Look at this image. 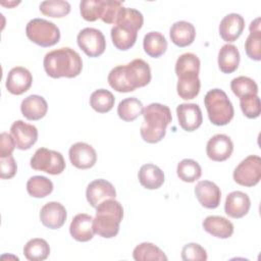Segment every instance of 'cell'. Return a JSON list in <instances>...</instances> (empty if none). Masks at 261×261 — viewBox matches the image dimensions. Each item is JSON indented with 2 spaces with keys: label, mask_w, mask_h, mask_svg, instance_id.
Here are the masks:
<instances>
[{
  "label": "cell",
  "mask_w": 261,
  "mask_h": 261,
  "mask_svg": "<svg viewBox=\"0 0 261 261\" xmlns=\"http://www.w3.org/2000/svg\"><path fill=\"white\" fill-rule=\"evenodd\" d=\"M107 81L109 86L119 93L133 92L151 82V68L145 60L137 58L127 64L112 68Z\"/></svg>",
  "instance_id": "1"
},
{
  "label": "cell",
  "mask_w": 261,
  "mask_h": 261,
  "mask_svg": "<svg viewBox=\"0 0 261 261\" xmlns=\"http://www.w3.org/2000/svg\"><path fill=\"white\" fill-rule=\"evenodd\" d=\"M46 73L53 77H75L83 69L80 54L69 47L59 48L48 52L43 60Z\"/></svg>",
  "instance_id": "2"
},
{
  "label": "cell",
  "mask_w": 261,
  "mask_h": 261,
  "mask_svg": "<svg viewBox=\"0 0 261 261\" xmlns=\"http://www.w3.org/2000/svg\"><path fill=\"white\" fill-rule=\"evenodd\" d=\"M143 115L144 121L140 128L142 139L149 144L160 142L172 120L169 107L160 103H151L144 108Z\"/></svg>",
  "instance_id": "3"
},
{
  "label": "cell",
  "mask_w": 261,
  "mask_h": 261,
  "mask_svg": "<svg viewBox=\"0 0 261 261\" xmlns=\"http://www.w3.org/2000/svg\"><path fill=\"white\" fill-rule=\"evenodd\" d=\"M123 218V208L115 199H107L96 207L93 228L98 236L111 239L117 236Z\"/></svg>",
  "instance_id": "4"
},
{
  "label": "cell",
  "mask_w": 261,
  "mask_h": 261,
  "mask_svg": "<svg viewBox=\"0 0 261 261\" xmlns=\"http://www.w3.org/2000/svg\"><path fill=\"white\" fill-rule=\"evenodd\" d=\"M204 104L209 120L218 126L226 125L233 117V106L226 93L220 89H212L205 95Z\"/></svg>",
  "instance_id": "5"
},
{
  "label": "cell",
  "mask_w": 261,
  "mask_h": 261,
  "mask_svg": "<svg viewBox=\"0 0 261 261\" xmlns=\"http://www.w3.org/2000/svg\"><path fill=\"white\" fill-rule=\"evenodd\" d=\"M27 37L41 47H51L60 40L58 27L44 18H34L30 20L25 28Z\"/></svg>",
  "instance_id": "6"
},
{
  "label": "cell",
  "mask_w": 261,
  "mask_h": 261,
  "mask_svg": "<svg viewBox=\"0 0 261 261\" xmlns=\"http://www.w3.org/2000/svg\"><path fill=\"white\" fill-rule=\"evenodd\" d=\"M31 167L46 173L57 175L65 169V161L60 152L47 148H39L30 161Z\"/></svg>",
  "instance_id": "7"
},
{
  "label": "cell",
  "mask_w": 261,
  "mask_h": 261,
  "mask_svg": "<svg viewBox=\"0 0 261 261\" xmlns=\"http://www.w3.org/2000/svg\"><path fill=\"white\" fill-rule=\"evenodd\" d=\"M233 180L243 187H254L261 179V158L249 155L242 160L232 173Z\"/></svg>",
  "instance_id": "8"
},
{
  "label": "cell",
  "mask_w": 261,
  "mask_h": 261,
  "mask_svg": "<svg viewBox=\"0 0 261 261\" xmlns=\"http://www.w3.org/2000/svg\"><path fill=\"white\" fill-rule=\"evenodd\" d=\"M79 47L89 57H98L106 49V40L103 33L95 28L83 29L76 37Z\"/></svg>",
  "instance_id": "9"
},
{
  "label": "cell",
  "mask_w": 261,
  "mask_h": 261,
  "mask_svg": "<svg viewBox=\"0 0 261 261\" xmlns=\"http://www.w3.org/2000/svg\"><path fill=\"white\" fill-rule=\"evenodd\" d=\"M10 135L19 150H29L38 140L37 127L22 120H16L11 124Z\"/></svg>",
  "instance_id": "10"
},
{
  "label": "cell",
  "mask_w": 261,
  "mask_h": 261,
  "mask_svg": "<svg viewBox=\"0 0 261 261\" xmlns=\"http://www.w3.org/2000/svg\"><path fill=\"white\" fill-rule=\"evenodd\" d=\"M177 119L180 127L186 132H194L203 122L202 111L198 104L181 103L176 107Z\"/></svg>",
  "instance_id": "11"
},
{
  "label": "cell",
  "mask_w": 261,
  "mask_h": 261,
  "mask_svg": "<svg viewBox=\"0 0 261 261\" xmlns=\"http://www.w3.org/2000/svg\"><path fill=\"white\" fill-rule=\"evenodd\" d=\"M69 160L71 164L79 169H88L95 165L97 154L95 149L84 142H77L69 148Z\"/></svg>",
  "instance_id": "12"
},
{
  "label": "cell",
  "mask_w": 261,
  "mask_h": 261,
  "mask_svg": "<svg viewBox=\"0 0 261 261\" xmlns=\"http://www.w3.org/2000/svg\"><path fill=\"white\" fill-rule=\"evenodd\" d=\"M115 196L116 191L114 186L103 178L91 181L86 190L87 201L94 208L107 199H115Z\"/></svg>",
  "instance_id": "13"
},
{
  "label": "cell",
  "mask_w": 261,
  "mask_h": 261,
  "mask_svg": "<svg viewBox=\"0 0 261 261\" xmlns=\"http://www.w3.org/2000/svg\"><path fill=\"white\" fill-rule=\"evenodd\" d=\"M233 151V144L230 138L223 134H217L213 136L207 142L206 153L209 159L222 162L228 159Z\"/></svg>",
  "instance_id": "14"
},
{
  "label": "cell",
  "mask_w": 261,
  "mask_h": 261,
  "mask_svg": "<svg viewBox=\"0 0 261 261\" xmlns=\"http://www.w3.org/2000/svg\"><path fill=\"white\" fill-rule=\"evenodd\" d=\"M33 75L29 69L22 66H16L9 70L6 77V89L13 95L25 93L32 86Z\"/></svg>",
  "instance_id": "15"
},
{
  "label": "cell",
  "mask_w": 261,
  "mask_h": 261,
  "mask_svg": "<svg viewBox=\"0 0 261 261\" xmlns=\"http://www.w3.org/2000/svg\"><path fill=\"white\" fill-rule=\"evenodd\" d=\"M66 217V209L59 202H48L40 211L41 222L50 229L60 228L64 224Z\"/></svg>",
  "instance_id": "16"
},
{
  "label": "cell",
  "mask_w": 261,
  "mask_h": 261,
  "mask_svg": "<svg viewBox=\"0 0 261 261\" xmlns=\"http://www.w3.org/2000/svg\"><path fill=\"white\" fill-rule=\"evenodd\" d=\"M195 195L199 203L207 209H215L220 204L221 192L213 181L200 180L195 187Z\"/></svg>",
  "instance_id": "17"
},
{
  "label": "cell",
  "mask_w": 261,
  "mask_h": 261,
  "mask_svg": "<svg viewBox=\"0 0 261 261\" xmlns=\"http://www.w3.org/2000/svg\"><path fill=\"white\" fill-rule=\"evenodd\" d=\"M251 200L249 196L241 191H233L226 196L224 212L231 218H242L249 212Z\"/></svg>",
  "instance_id": "18"
},
{
  "label": "cell",
  "mask_w": 261,
  "mask_h": 261,
  "mask_svg": "<svg viewBox=\"0 0 261 261\" xmlns=\"http://www.w3.org/2000/svg\"><path fill=\"white\" fill-rule=\"evenodd\" d=\"M245 29V19L239 13L225 15L219 24V35L225 42H234Z\"/></svg>",
  "instance_id": "19"
},
{
  "label": "cell",
  "mask_w": 261,
  "mask_h": 261,
  "mask_svg": "<svg viewBox=\"0 0 261 261\" xmlns=\"http://www.w3.org/2000/svg\"><path fill=\"white\" fill-rule=\"evenodd\" d=\"M93 220L94 218L89 214H76L69 225L70 236L77 242H88L92 240L95 233Z\"/></svg>",
  "instance_id": "20"
},
{
  "label": "cell",
  "mask_w": 261,
  "mask_h": 261,
  "mask_svg": "<svg viewBox=\"0 0 261 261\" xmlns=\"http://www.w3.org/2000/svg\"><path fill=\"white\" fill-rule=\"evenodd\" d=\"M47 110V101L39 95H30L24 98L20 104V111L29 120H39L43 118Z\"/></svg>",
  "instance_id": "21"
},
{
  "label": "cell",
  "mask_w": 261,
  "mask_h": 261,
  "mask_svg": "<svg viewBox=\"0 0 261 261\" xmlns=\"http://www.w3.org/2000/svg\"><path fill=\"white\" fill-rule=\"evenodd\" d=\"M202 225L205 231L218 239H228L233 233V224L222 216H207Z\"/></svg>",
  "instance_id": "22"
},
{
  "label": "cell",
  "mask_w": 261,
  "mask_h": 261,
  "mask_svg": "<svg viewBox=\"0 0 261 261\" xmlns=\"http://www.w3.org/2000/svg\"><path fill=\"white\" fill-rule=\"evenodd\" d=\"M169 36L174 45L181 48L187 47L194 42L196 38V29L191 22L179 20L171 25Z\"/></svg>",
  "instance_id": "23"
},
{
  "label": "cell",
  "mask_w": 261,
  "mask_h": 261,
  "mask_svg": "<svg viewBox=\"0 0 261 261\" xmlns=\"http://www.w3.org/2000/svg\"><path fill=\"white\" fill-rule=\"evenodd\" d=\"M110 35L113 45L120 51H126L135 45L138 31L126 25L115 24L112 27Z\"/></svg>",
  "instance_id": "24"
},
{
  "label": "cell",
  "mask_w": 261,
  "mask_h": 261,
  "mask_svg": "<svg viewBox=\"0 0 261 261\" xmlns=\"http://www.w3.org/2000/svg\"><path fill=\"white\" fill-rule=\"evenodd\" d=\"M140 184L148 190H156L164 182L163 171L155 164L147 163L141 166L138 173Z\"/></svg>",
  "instance_id": "25"
},
{
  "label": "cell",
  "mask_w": 261,
  "mask_h": 261,
  "mask_svg": "<svg viewBox=\"0 0 261 261\" xmlns=\"http://www.w3.org/2000/svg\"><path fill=\"white\" fill-rule=\"evenodd\" d=\"M241 60L239 49L231 44L223 45L218 52V67L223 73H231L239 67Z\"/></svg>",
  "instance_id": "26"
},
{
  "label": "cell",
  "mask_w": 261,
  "mask_h": 261,
  "mask_svg": "<svg viewBox=\"0 0 261 261\" xmlns=\"http://www.w3.org/2000/svg\"><path fill=\"white\" fill-rule=\"evenodd\" d=\"M250 35L245 43V50L248 57L255 61L261 60V30L260 17L255 18L250 23Z\"/></svg>",
  "instance_id": "27"
},
{
  "label": "cell",
  "mask_w": 261,
  "mask_h": 261,
  "mask_svg": "<svg viewBox=\"0 0 261 261\" xmlns=\"http://www.w3.org/2000/svg\"><path fill=\"white\" fill-rule=\"evenodd\" d=\"M144 51L153 58L162 56L167 49V41L159 32L147 33L143 40Z\"/></svg>",
  "instance_id": "28"
},
{
  "label": "cell",
  "mask_w": 261,
  "mask_h": 261,
  "mask_svg": "<svg viewBox=\"0 0 261 261\" xmlns=\"http://www.w3.org/2000/svg\"><path fill=\"white\" fill-rule=\"evenodd\" d=\"M143 103L136 97L125 98L117 106V114L123 121H134L143 114Z\"/></svg>",
  "instance_id": "29"
},
{
  "label": "cell",
  "mask_w": 261,
  "mask_h": 261,
  "mask_svg": "<svg viewBox=\"0 0 261 261\" xmlns=\"http://www.w3.org/2000/svg\"><path fill=\"white\" fill-rule=\"evenodd\" d=\"M23 254L30 261H42L48 258L50 247L44 239H32L24 245Z\"/></svg>",
  "instance_id": "30"
},
{
  "label": "cell",
  "mask_w": 261,
  "mask_h": 261,
  "mask_svg": "<svg viewBox=\"0 0 261 261\" xmlns=\"http://www.w3.org/2000/svg\"><path fill=\"white\" fill-rule=\"evenodd\" d=\"M200 87L199 75H181L178 76L176 91L181 99L191 100L198 96Z\"/></svg>",
  "instance_id": "31"
},
{
  "label": "cell",
  "mask_w": 261,
  "mask_h": 261,
  "mask_svg": "<svg viewBox=\"0 0 261 261\" xmlns=\"http://www.w3.org/2000/svg\"><path fill=\"white\" fill-rule=\"evenodd\" d=\"M200 71V59L194 53L181 54L175 62V73L178 76L181 75H199Z\"/></svg>",
  "instance_id": "32"
},
{
  "label": "cell",
  "mask_w": 261,
  "mask_h": 261,
  "mask_svg": "<svg viewBox=\"0 0 261 261\" xmlns=\"http://www.w3.org/2000/svg\"><path fill=\"white\" fill-rule=\"evenodd\" d=\"M27 191L34 198H45L53 191V182L46 176L34 175L27 182Z\"/></svg>",
  "instance_id": "33"
},
{
  "label": "cell",
  "mask_w": 261,
  "mask_h": 261,
  "mask_svg": "<svg viewBox=\"0 0 261 261\" xmlns=\"http://www.w3.org/2000/svg\"><path fill=\"white\" fill-rule=\"evenodd\" d=\"M133 257L136 261L158 260L166 261L167 257L164 252L152 243H141L133 251Z\"/></svg>",
  "instance_id": "34"
},
{
  "label": "cell",
  "mask_w": 261,
  "mask_h": 261,
  "mask_svg": "<svg viewBox=\"0 0 261 261\" xmlns=\"http://www.w3.org/2000/svg\"><path fill=\"white\" fill-rule=\"evenodd\" d=\"M114 102L115 98L113 94L105 89H98L94 91L90 97L91 107L99 113H106L110 111L114 106Z\"/></svg>",
  "instance_id": "35"
},
{
  "label": "cell",
  "mask_w": 261,
  "mask_h": 261,
  "mask_svg": "<svg viewBox=\"0 0 261 261\" xmlns=\"http://www.w3.org/2000/svg\"><path fill=\"white\" fill-rule=\"evenodd\" d=\"M106 0H83L80 3V12L87 21L102 18L105 11Z\"/></svg>",
  "instance_id": "36"
},
{
  "label": "cell",
  "mask_w": 261,
  "mask_h": 261,
  "mask_svg": "<svg viewBox=\"0 0 261 261\" xmlns=\"http://www.w3.org/2000/svg\"><path fill=\"white\" fill-rule=\"evenodd\" d=\"M176 173L179 179L185 182H194L200 178L202 168L200 164L193 159H182L176 167Z\"/></svg>",
  "instance_id": "37"
},
{
  "label": "cell",
  "mask_w": 261,
  "mask_h": 261,
  "mask_svg": "<svg viewBox=\"0 0 261 261\" xmlns=\"http://www.w3.org/2000/svg\"><path fill=\"white\" fill-rule=\"evenodd\" d=\"M230 89L232 93L239 97H245L248 95H257L258 86L254 80L248 76H238L230 82Z\"/></svg>",
  "instance_id": "38"
},
{
  "label": "cell",
  "mask_w": 261,
  "mask_h": 261,
  "mask_svg": "<svg viewBox=\"0 0 261 261\" xmlns=\"http://www.w3.org/2000/svg\"><path fill=\"white\" fill-rule=\"evenodd\" d=\"M40 11L46 16L61 18L70 12V4L63 0L43 1L40 4Z\"/></svg>",
  "instance_id": "39"
},
{
  "label": "cell",
  "mask_w": 261,
  "mask_h": 261,
  "mask_svg": "<svg viewBox=\"0 0 261 261\" xmlns=\"http://www.w3.org/2000/svg\"><path fill=\"white\" fill-rule=\"evenodd\" d=\"M240 106L244 115L248 118H257L260 115L261 105L258 95H248L240 98Z\"/></svg>",
  "instance_id": "40"
},
{
  "label": "cell",
  "mask_w": 261,
  "mask_h": 261,
  "mask_svg": "<svg viewBox=\"0 0 261 261\" xmlns=\"http://www.w3.org/2000/svg\"><path fill=\"white\" fill-rule=\"evenodd\" d=\"M181 259L184 261H206L207 252L201 245L189 243L181 250Z\"/></svg>",
  "instance_id": "41"
},
{
  "label": "cell",
  "mask_w": 261,
  "mask_h": 261,
  "mask_svg": "<svg viewBox=\"0 0 261 261\" xmlns=\"http://www.w3.org/2000/svg\"><path fill=\"white\" fill-rule=\"evenodd\" d=\"M123 3L121 1L116 0H106L105 11L102 16V21L105 23H115L118 13L121 9Z\"/></svg>",
  "instance_id": "42"
},
{
  "label": "cell",
  "mask_w": 261,
  "mask_h": 261,
  "mask_svg": "<svg viewBox=\"0 0 261 261\" xmlns=\"http://www.w3.org/2000/svg\"><path fill=\"white\" fill-rule=\"evenodd\" d=\"M17 165L12 155L0 158V177L3 179H9L16 173Z\"/></svg>",
  "instance_id": "43"
},
{
  "label": "cell",
  "mask_w": 261,
  "mask_h": 261,
  "mask_svg": "<svg viewBox=\"0 0 261 261\" xmlns=\"http://www.w3.org/2000/svg\"><path fill=\"white\" fill-rule=\"evenodd\" d=\"M16 147L15 142L11 135L2 133L0 136V158L10 156Z\"/></svg>",
  "instance_id": "44"
}]
</instances>
